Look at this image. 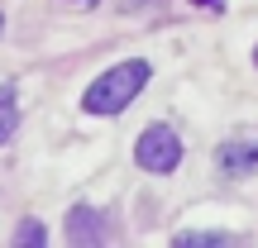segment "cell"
Wrapping results in <instances>:
<instances>
[{
    "instance_id": "8",
    "label": "cell",
    "mask_w": 258,
    "mask_h": 248,
    "mask_svg": "<svg viewBox=\"0 0 258 248\" xmlns=\"http://www.w3.org/2000/svg\"><path fill=\"white\" fill-rule=\"evenodd\" d=\"M134 5H144V0H124V10H134Z\"/></svg>"
},
{
    "instance_id": "7",
    "label": "cell",
    "mask_w": 258,
    "mask_h": 248,
    "mask_svg": "<svg viewBox=\"0 0 258 248\" xmlns=\"http://www.w3.org/2000/svg\"><path fill=\"white\" fill-rule=\"evenodd\" d=\"M196 243H225V234H177V248H196Z\"/></svg>"
},
{
    "instance_id": "5",
    "label": "cell",
    "mask_w": 258,
    "mask_h": 248,
    "mask_svg": "<svg viewBox=\"0 0 258 248\" xmlns=\"http://www.w3.org/2000/svg\"><path fill=\"white\" fill-rule=\"evenodd\" d=\"M19 129V101H15V86H0V143H10Z\"/></svg>"
},
{
    "instance_id": "2",
    "label": "cell",
    "mask_w": 258,
    "mask_h": 248,
    "mask_svg": "<svg viewBox=\"0 0 258 248\" xmlns=\"http://www.w3.org/2000/svg\"><path fill=\"white\" fill-rule=\"evenodd\" d=\"M134 162L144 167V172H153V177L172 172V167L182 162V138L167 124H148L144 134H139V143H134Z\"/></svg>"
},
{
    "instance_id": "9",
    "label": "cell",
    "mask_w": 258,
    "mask_h": 248,
    "mask_svg": "<svg viewBox=\"0 0 258 248\" xmlns=\"http://www.w3.org/2000/svg\"><path fill=\"white\" fill-rule=\"evenodd\" d=\"M0 34H5V15H0Z\"/></svg>"
},
{
    "instance_id": "6",
    "label": "cell",
    "mask_w": 258,
    "mask_h": 248,
    "mask_svg": "<svg viewBox=\"0 0 258 248\" xmlns=\"http://www.w3.org/2000/svg\"><path fill=\"white\" fill-rule=\"evenodd\" d=\"M15 243H43V224H34V220H24L15 229Z\"/></svg>"
},
{
    "instance_id": "10",
    "label": "cell",
    "mask_w": 258,
    "mask_h": 248,
    "mask_svg": "<svg viewBox=\"0 0 258 248\" xmlns=\"http://www.w3.org/2000/svg\"><path fill=\"white\" fill-rule=\"evenodd\" d=\"M253 62H258V48H253Z\"/></svg>"
},
{
    "instance_id": "1",
    "label": "cell",
    "mask_w": 258,
    "mask_h": 248,
    "mask_svg": "<svg viewBox=\"0 0 258 248\" xmlns=\"http://www.w3.org/2000/svg\"><path fill=\"white\" fill-rule=\"evenodd\" d=\"M148 62L144 57H129V62H115L110 72H101L91 86H86V96H82V110L86 115H120L129 101H134L139 91L148 86Z\"/></svg>"
},
{
    "instance_id": "3",
    "label": "cell",
    "mask_w": 258,
    "mask_h": 248,
    "mask_svg": "<svg viewBox=\"0 0 258 248\" xmlns=\"http://www.w3.org/2000/svg\"><path fill=\"white\" fill-rule=\"evenodd\" d=\"M215 167H220L225 177H249V172H258V143L225 138V143L215 148Z\"/></svg>"
},
{
    "instance_id": "4",
    "label": "cell",
    "mask_w": 258,
    "mask_h": 248,
    "mask_svg": "<svg viewBox=\"0 0 258 248\" xmlns=\"http://www.w3.org/2000/svg\"><path fill=\"white\" fill-rule=\"evenodd\" d=\"M105 215L101 210H91V205H77V210H67V239L72 243H105Z\"/></svg>"
}]
</instances>
